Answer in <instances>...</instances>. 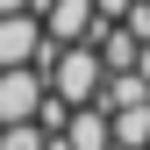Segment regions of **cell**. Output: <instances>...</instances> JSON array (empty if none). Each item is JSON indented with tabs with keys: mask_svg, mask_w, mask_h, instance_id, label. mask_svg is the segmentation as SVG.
I'll list each match as a JSON object with an SVG mask.
<instances>
[{
	"mask_svg": "<svg viewBox=\"0 0 150 150\" xmlns=\"http://www.w3.org/2000/svg\"><path fill=\"white\" fill-rule=\"evenodd\" d=\"M100 79H107L100 50H71V43H57V50H50V93H57L64 107L100 100Z\"/></svg>",
	"mask_w": 150,
	"mask_h": 150,
	"instance_id": "6da1fadb",
	"label": "cell"
},
{
	"mask_svg": "<svg viewBox=\"0 0 150 150\" xmlns=\"http://www.w3.org/2000/svg\"><path fill=\"white\" fill-rule=\"evenodd\" d=\"M43 100H50L43 64H0V122H36Z\"/></svg>",
	"mask_w": 150,
	"mask_h": 150,
	"instance_id": "7a4b0ae2",
	"label": "cell"
},
{
	"mask_svg": "<svg viewBox=\"0 0 150 150\" xmlns=\"http://www.w3.org/2000/svg\"><path fill=\"white\" fill-rule=\"evenodd\" d=\"M50 29H43V14L36 7H14V14H0V64H43L50 57Z\"/></svg>",
	"mask_w": 150,
	"mask_h": 150,
	"instance_id": "3957f363",
	"label": "cell"
},
{
	"mask_svg": "<svg viewBox=\"0 0 150 150\" xmlns=\"http://www.w3.org/2000/svg\"><path fill=\"white\" fill-rule=\"evenodd\" d=\"M57 136H64V150H115V122L86 100V107H71V122L57 129Z\"/></svg>",
	"mask_w": 150,
	"mask_h": 150,
	"instance_id": "277c9868",
	"label": "cell"
},
{
	"mask_svg": "<svg viewBox=\"0 0 150 150\" xmlns=\"http://www.w3.org/2000/svg\"><path fill=\"white\" fill-rule=\"evenodd\" d=\"M57 143V129L43 122H0V150H50Z\"/></svg>",
	"mask_w": 150,
	"mask_h": 150,
	"instance_id": "5b68a950",
	"label": "cell"
},
{
	"mask_svg": "<svg viewBox=\"0 0 150 150\" xmlns=\"http://www.w3.org/2000/svg\"><path fill=\"white\" fill-rule=\"evenodd\" d=\"M14 7H29V0H0V14H14Z\"/></svg>",
	"mask_w": 150,
	"mask_h": 150,
	"instance_id": "8992f818",
	"label": "cell"
},
{
	"mask_svg": "<svg viewBox=\"0 0 150 150\" xmlns=\"http://www.w3.org/2000/svg\"><path fill=\"white\" fill-rule=\"evenodd\" d=\"M100 7H107V14H122V7H129V0H100Z\"/></svg>",
	"mask_w": 150,
	"mask_h": 150,
	"instance_id": "52a82bcc",
	"label": "cell"
}]
</instances>
